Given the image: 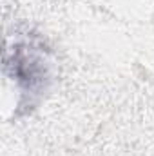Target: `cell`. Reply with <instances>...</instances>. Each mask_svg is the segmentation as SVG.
<instances>
[{"instance_id":"obj_1","label":"cell","mask_w":154,"mask_h":156,"mask_svg":"<svg viewBox=\"0 0 154 156\" xmlns=\"http://www.w3.org/2000/svg\"><path fill=\"white\" fill-rule=\"evenodd\" d=\"M4 69L20 93L18 107L24 113L37 107L53 82L51 51L37 35H16L7 44Z\"/></svg>"}]
</instances>
